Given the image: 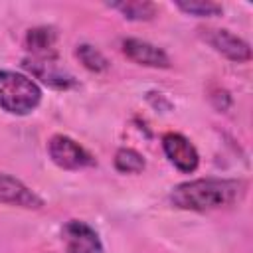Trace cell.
<instances>
[{
    "label": "cell",
    "mask_w": 253,
    "mask_h": 253,
    "mask_svg": "<svg viewBox=\"0 0 253 253\" xmlns=\"http://www.w3.org/2000/svg\"><path fill=\"white\" fill-rule=\"evenodd\" d=\"M162 148L166 158L180 170V172H194L200 164V154L196 146L180 132H166L162 136Z\"/></svg>",
    "instance_id": "cell-6"
},
{
    "label": "cell",
    "mask_w": 253,
    "mask_h": 253,
    "mask_svg": "<svg viewBox=\"0 0 253 253\" xmlns=\"http://www.w3.org/2000/svg\"><path fill=\"white\" fill-rule=\"evenodd\" d=\"M75 53H77L79 61H81L89 71H105V69L109 67L107 57H105L97 47H93V45H89V43L77 45Z\"/></svg>",
    "instance_id": "cell-14"
},
{
    "label": "cell",
    "mask_w": 253,
    "mask_h": 253,
    "mask_svg": "<svg viewBox=\"0 0 253 253\" xmlns=\"http://www.w3.org/2000/svg\"><path fill=\"white\" fill-rule=\"evenodd\" d=\"M176 6L184 14L198 16V18H215V16H221L223 12L221 4L211 2V0H180L176 2Z\"/></svg>",
    "instance_id": "cell-12"
},
{
    "label": "cell",
    "mask_w": 253,
    "mask_h": 253,
    "mask_svg": "<svg viewBox=\"0 0 253 253\" xmlns=\"http://www.w3.org/2000/svg\"><path fill=\"white\" fill-rule=\"evenodd\" d=\"M61 239L67 253H103L99 233L81 219H69L61 227Z\"/></svg>",
    "instance_id": "cell-5"
},
{
    "label": "cell",
    "mask_w": 253,
    "mask_h": 253,
    "mask_svg": "<svg viewBox=\"0 0 253 253\" xmlns=\"http://www.w3.org/2000/svg\"><path fill=\"white\" fill-rule=\"evenodd\" d=\"M115 168L123 174H138L144 170V158L132 148H121L115 154Z\"/></svg>",
    "instance_id": "cell-13"
},
{
    "label": "cell",
    "mask_w": 253,
    "mask_h": 253,
    "mask_svg": "<svg viewBox=\"0 0 253 253\" xmlns=\"http://www.w3.org/2000/svg\"><path fill=\"white\" fill-rule=\"evenodd\" d=\"M55 32L51 28H34L26 36V47L32 51V57H49L55 55Z\"/></svg>",
    "instance_id": "cell-10"
},
{
    "label": "cell",
    "mask_w": 253,
    "mask_h": 253,
    "mask_svg": "<svg viewBox=\"0 0 253 253\" xmlns=\"http://www.w3.org/2000/svg\"><path fill=\"white\" fill-rule=\"evenodd\" d=\"M24 65L38 79H42L43 83H47V85H51L55 89H67V87H71L75 83L73 77L59 67L55 55H49V57H28L24 61Z\"/></svg>",
    "instance_id": "cell-9"
},
{
    "label": "cell",
    "mask_w": 253,
    "mask_h": 253,
    "mask_svg": "<svg viewBox=\"0 0 253 253\" xmlns=\"http://www.w3.org/2000/svg\"><path fill=\"white\" fill-rule=\"evenodd\" d=\"M200 36L210 43L217 53L227 57L229 61L235 63H245L251 59V47L245 40L239 36L231 34L229 30H219V28H202Z\"/></svg>",
    "instance_id": "cell-4"
},
{
    "label": "cell",
    "mask_w": 253,
    "mask_h": 253,
    "mask_svg": "<svg viewBox=\"0 0 253 253\" xmlns=\"http://www.w3.org/2000/svg\"><path fill=\"white\" fill-rule=\"evenodd\" d=\"M47 154L63 170H81L95 164V158L73 138L65 134H53L47 142Z\"/></svg>",
    "instance_id": "cell-3"
},
{
    "label": "cell",
    "mask_w": 253,
    "mask_h": 253,
    "mask_svg": "<svg viewBox=\"0 0 253 253\" xmlns=\"http://www.w3.org/2000/svg\"><path fill=\"white\" fill-rule=\"evenodd\" d=\"M109 8L121 12L126 20L134 22H148L156 16V6L146 0H123V2H113Z\"/></svg>",
    "instance_id": "cell-11"
},
{
    "label": "cell",
    "mask_w": 253,
    "mask_h": 253,
    "mask_svg": "<svg viewBox=\"0 0 253 253\" xmlns=\"http://www.w3.org/2000/svg\"><path fill=\"white\" fill-rule=\"evenodd\" d=\"M123 53L138 65L160 67V69L170 67V57L166 55V51L148 43V42H144V40H136V38L123 40Z\"/></svg>",
    "instance_id": "cell-8"
},
{
    "label": "cell",
    "mask_w": 253,
    "mask_h": 253,
    "mask_svg": "<svg viewBox=\"0 0 253 253\" xmlns=\"http://www.w3.org/2000/svg\"><path fill=\"white\" fill-rule=\"evenodd\" d=\"M42 101L40 85L24 73L0 69V109L10 115H28Z\"/></svg>",
    "instance_id": "cell-2"
},
{
    "label": "cell",
    "mask_w": 253,
    "mask_h": 253,
    "mask_svg": "<svg viewBox=\"0 0 253 253\" xmlns=\"http://www.w3.org/2000/svg\"><path fill=\"white\" fill-rule=\"evenodd\" d=\"M0 202L24 210H40L43 206V200L34 190H30L22 180L4 172H0Z\"/></svg>",
    "instance_id": "cell-7"
},
{
    "label": "cell",
    "mask_w": 253,
    "mask_h": 253,
    "mask_svg": "<svg viewBox=\"0 0 253 253\" xmlns=\"http://www.w3.org/2000/svg\"><path fill=\"white\" fill-rule=\"evenodd\" d=\"M247 192V182L227 180V178H198L178 184L170 200L180 210L208 211L231 206L239 202Z\"/></svg>",
    "instance_id": "cell-1"
}]
</instances>
